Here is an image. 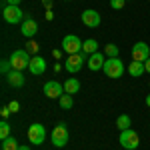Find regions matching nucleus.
Masks as SVG:
<instances>
[{
  "mask_svg": "<svg viewBox=\"0 0 150 150\" xmlns=\"http://www.w3.org/2000/svg\"><path fill=\"white\" fill-rule=\"evenodd\" d=\"M58 100H60V106H62L64 110H70V108H72V94H66V92H64L60 98H58Z\"/></svg>",
  "mask_w": 150,
  "mask_h": 150,
  "instance_id": "22",
  "label": "nucleus"
},
{
  "mask_svg": "<svg viewBox=\"0 0 150 150\" xmlns=\"http://www.w3.org/2000/svg\"><path fill=\"white\" fill-rule=\"evenodd\" d=\"M62 86H64V92H66V94H72V96L80 90V82L76 80V78H68V80L64 82Z\"/></svg>",
  "mask_w": 150,
  "mask_h": 150,
  "instance_id": "17",
  "label": "nucleus"
},
{
  "mask_svg": "<svg viewBox=\"0 0 150 150\" xmlns=\"http://www.w3.org/2000/svg\"><path fill=\"white\" fill-rule=\"evenodd\" d=\"M28 70H30V74H34V76L44 74V72H46V60H44L42 56H32L30 58V66H28Z\"/></svg>",
  "mask_w": 150,
  "mask_h": 150,
  "instance_id": "11",
  "label": "nucleus"
},
{
  "mask_svg": "<svg viewBox=\"0 0 150 150\" xmlns=\"http://www.w3.org/2000/svg\"><path fill=\"white\" fill-rule=\"evenodd\" d=\"M124 2H126V0H110V6H112L114 10H120V8H124Z\"/></svg>",
  "mask_w": 150,
  "mask_h": 150,
  "instance_id": "26",
  "label": "nucleus"
},
{
  "mask_svg": "<svg viewBox=\"0 0 150 150\" xmlns=\"http://www.w3.org/2000/svg\"><path fill=\"white\" fill-rule=\"evenodd\" d=\"M118 52H120V48L116 46V44H106L104 46V54L108 58H118Z\"/></svg>",
  "mask_w": 150,
  "mask_h": 150,
  "instance_id": "21",
  "label": "nucleus"
},
{
  "mask_svg": "<svg viewBox=\"0 0 150 150\" xmlns=\"http://www.w3.org/2000/svg\"><path fill=\"white\" fill-rule=\"evenodd\" d=\"M46 18H48V20H52V18H54V14H52V10H46Z\"/></svg>",
  "mask_w": 150,
  "mask_h": 150,
  "instance_id": "31",
  "label": "nucleus"
},
{
  "mask_svg": "<svg viewBox=\"0 0 150 150\" xmlns=\"http://www.w3.org/2000/svg\"><path fill=\"white\" fill-rule=\"evenodd\" d=\"M26 52H28V54H36V52H38V44H36L34 40H30V42L26 44Z\"/></svg>",
  "mask_w": 150,
  "mask_h": 150,
  "instance_id": "24",
  "label": "nucleus"
},
{
  "mask_svg": "<svg viewBox=\"0 0 150 150\" xmlns=\"http://www.w3.org/2000/svg\"><path fill=\"white\" fill-rule=\"evenodd\" d=\"M6 80H8V84L14 86V88H22V86H24V74H22V70H10V72L6 74Z\"/></svg>",
  "mask_w": 150,
  "mask_h": 150,
  "instance_id": "15",
  "label": "nucleus"
},
{
  "mask_svg": "<svg viewBox=\"0 0 150 150\" xmlns=\"http://www.w3.org/2000/svg\"><path fill=\"white\" fill-rule=\"evenodd\" d=\"M82 22L84 26H88V28H96L98 24H100V14L92 8H88V10L82 12Z\"/></svg>",
  "mask_w": 150,
  "mask_h": 150,
  "instance_id": "12",
  "label": "nucleus"
},
{
  "mask_svg": "<svg viewBox=\"0 0 150 150\" xmlns=\"http://www.w3.org/2000/svg\"><path fill=\"white\" fill-rule=\"evenodd\" d=\"M116 126H118L120 132H122V130H128V128H130V116L128 114H120L118 118H116Z\"/></svg>",
  "mask_w": 150,
  "mask_h": 150,
  "instance_id": "20",
  "label": "nucleus"
},
{
  "mask_svg": "<svg viewBox=\"0 0 150 150\" xmlns=\"http://www.w3.org/2000/svg\"><path fill=\"white\" fill-rule=\"evenodd\" d=\"M144 68H146V72H150V58L144 62Z\"/></svg>",
  "mask_w": 150,
  "mask_h": 150,
  "instance_id": "32",
  "label": "nucleus"
},
{
  "mask_svg": "<svg viewBox=\"0 0 150 150\" xmlns=\"http://www.w3.org/2000/svg\"><path fill=\"white\" fill-rule=\"evenodd\" d=\"M42 4H44L48 10H50V6H52V0H42Z\"/></svg>",
  "mask_w": 150,
  "mask_h": 150,
  "instance_id": "30",
  "label": "nucleus"
},
{
  "mask_svg": "<svg viewBox=\"0 0 150 150\" xmlns=\"http://www.w3.org/2000/svg\"><path fill=\"white\" fill-rule=\"evenodd\" d=\"M10 114V108H8V106H6V108H2V116H4V118H6V116Z\"/></svg>",
  "mask_w": 150,
  "mask_h": 150,
  "instance_id": "29",
  "label": "nucleus"
},
{
  "mask_svg": "<svg viewBox=\"0 0 150 150\" xmlns=\"http://www.w3.org/2000/svg\"><path fill=\"white\" fill-rule=\"evenodd\" d=\"M18 150H30V148H28V146H20Z\"/></svg>",
  "mask_w": 150,
  "mask_h": 150,
  "instance_id": "34",
  "label": "nucleus"
},
{
  "mask_svg": "<svg viewBox=\"0 0 150 150\" xmlns=\"http://www.w3.org/2000/svg\"><path fill=\"white\" fill-rule=\"evenodd\" d=\"M106 54H100V52H94V54H90L88 56V60H86V64H88V68L92 70V72H96V70H102L104 68V62H106Z\"/></svg>",
  "mask_w": 150,
  "mask_h": 150,
  "instance_id": "13",
  "label": "nucleus"
},
{
  "mask_svg": "<svg viewBox=\"0 0 150 150\" xmlns=\"http://www.w3.org/2000/svg\"><path fill=\"white\" fill-rule=\"evenodd\" d=\"M104 74L108 76V78H120L122 74H124V62L122 60H118V58H108L106 62H104Z\"/></svg>",
  "mask_w": 150,
  "mask_h": 150,
  "instance_id": "1",
  "label": "nucleus"
},
{
  "mask_svg": "<svg viewBox=\"0 0 150 150\" xmlns=\"http://www.w3.org/2000/svg\"><path fill=\"white\" fill-rule=\"evenodd\" d=\"M150 58V48L146 42H136L132 46V60H138V62H146Z\"/></svg>",
  "mask_w": 150,
  "mask_h": 150,
  "instance_id": "9",
  "label": "nucleus"
},
{
  "mask_svg": "<svg viewBox=\"0 0 150 150\" xmlns=\"http://www.w3.org/2000/svg\"><path fill=\"white\" fill-rule=\"evenodd\" d=\"M96 50H98V42H96L94 38L84 40V44H82V52H84V54H88V56H90V54H94Z\"/></svg>",
  "mask_w": 150,
  "mask_h": 150,
  "instance_id": "18",
  "label": "nucleus"
},
{
  "mask_svg": "<svg viewBox=\"0 0 150 150\" xmlns=\"http://www.w3.org/2000/svg\"><path fill=\"white\" fill-rule=\"evenodd\" d=\"M8 108H10L12 114H14V112H18V110H20V104H18V100H12V102L8 104Z\"/></svg>",
  "mask_w": 150,
  "mask_h": 150,
  "instance_id": "27",
  "label": "nucleus"
},
{
  "mask_svg": "<svg viewBox=\"0 0 150 150\" xmlns=\"http://www.w3.org/2000/svg\"><path fill=\"white\" fill-rule=\"evenodd\" d=\"M6 4H10V6H18L20 0H6Z\"/></svg>",
  "mask_w": 150,
  "mask_h": 150,
  "instance_id": "28",
  "label": "nucleus"
},
{
  "mask_svg": "<svg viewBox=\"0 0 150 150\" xmlns=\"http://www.w3.org/2000/svg\"><path fill=\"white\" fill-rule=\"evenodd\" d=\"M84 60H88V58L84 56V54H80V52H78V54H70L64 66H66V70H68L70 74H74V72H78V70L84 66Z\"/></svg>",
  "mask_w": 150,
  "mask_h": 150,
  "instance_id": "8",
  "label": "nucleus"
},
{
  "mask_svg": "<svg viewBox=\"0 0 150 150\" xmlns=\"http://www.w3.org/2000/svg\"><path fill=\"white\" fill-rule=\"evenodd\" d=\"M20 32H22L24 38H32V36L38 32V22H36L34 18H30V16H28V18H26V20L22 22V28H20Z\"/></svg>",
  "mask_w": 150,
  "mask_h": 150,
  "instance_id": "14",
  "label": "nucleus"
},
{
  "mask_svg": "<svg viewBox=\"0 0 150 150\" xmlns=\"http://www.w3.org/2000/svg\"><path fill=\"white\" fill-rule=\"evenodd\" d=\"M44 94L48 98H60L64 94V86H60V82H56V80H48L44 84Z\"/></svg>",
  "mask_w": 150,
  "mask_h": 150,
  "instance_id": "10",
  "label": "nucleus"
},
{
  "mask_svg": "<svg viewBox=\"0 0 150 150\" xmlns=\"http://www.w3.org/2000/svg\"><path fill=\"white\" fill-rule=\"evenodd\" d=\"M82 44H84V42H82L76 34H66L64 40H62V50L68 52V54H78L82 50Z\"/></svg>",
  "mask_w": 150,
  "mask_h": 150,
  "instance_id": "5",
  "label": "nucleus"
},
{
  "mask_svg": "<svg viewBox=\"0 0 150 150\" xmlns=\"http://www.w3.org/2000/svg\"><path fill=\"white\" fill-rule=\"evenodd\" d=\"M120 146L122 148H126V150H136L140 146V138H138V134L132 130V128H128V130H122L120 132Z\"/></svg>",
  "mask_w": 150,
  "mask_h": 150,
  "instance_id": "2",
  "label": "nucleus"
},
{
  "mask_svg": "<svg viewBox=\"0 0 150 150\" xmlns=\"http://www.w3.org/2000/svg\"><path fill=\"white\" fill-rule=\"evenodd\" d=\"M50 140H52V144H54L56 148H62V146H66V144H68V128L64 126V122H60V124L52 130Z\"/></svg>",
  "mask_w": 150,
  "mask_h": 150,
  "instance_id": "4",
  "label": "nucleus"
},
{
  "mask_svg": "<svg viewBox=\"0 0 150 150\" xmlns=\"http://www.w3.org/2000/svg\"><path fill=\"white\" fill-rule=\"evenodd\" d=\"M18 148H20V144L14 136H8V138L2 140V150H18Z\"/></svg>",
  "mask_w": 150,
  "mask_h": 150,
  "instance_id": "19",
  "label": "nucleus"
},
{
  "mask_svg": "<svg viewBox=\"0 0 150 150\" xmlns=\"http://www.w3.org/2000/svg\"><path fill=\"white\" fill-rule=\"evenodd\" d=\"M10 64L12 70H24L30 66V54L26 50H14L10 56Z\"/></svg>",
  "mask_w": 150,
  "mask_h": 150,
  "instance_id": "3",
  "label": "nucleus"
},
{
  "mask_svg": "<svg viewBox=\"0 0 150 150\" xmlns=\"http://www.w3.org/2000/svg\"><path fill=\"white\" fill-rule=\"evenodd\" d=\"M0 70H2V74H8V72L12 70L10 60H2V66H0Z\"/></svg>",
  "mask_w": 150,
  "mask_h": 150,
  "instance_id": "25",
  "label": "nucleus"
},
{
  "mask_svg": "<svg viewBox=\"0 0 150 150\" xmlns=\"http://www.w3.org/2000/svg\"><path fill=\"white\" fill-rule=\"evenodd\" d=\"M148 128H150V124H148Z\"/></svg>",
  "mask_w": 150,
  "mask_h": 150,
  "instance_id": "35",
  "label": "nucleus"
},
{
  "mask_svg": "<svg viewBox=\"0 0 150 150\" xmlns=\"http://www.w3.org/2000/svg\"><path fill=\"white\" fill-rule=\"evenodd\" d=\"M8 136H10V124L6 120H2L0 122V138L4 140V138H8Z\"/></svg>",
  "mask_w": 150,
  "mask_h": 150,
  "instance_id": "23",
  "label": "nucleus"
},
{
  "mask_svg": "<svg viewBox=\"0 0 150 150\" xmlns=\"http://www.w3.org/2000/svg\"><path fill=\"white\" fill-rule=\"evenodd\" d=\"M44 138H46V128H44V124H38V122L30 124V128H28V140L34 146H38V144L44 142Z\"/></svg>",
  "mask_w": 150,
  "mask_h": 150,
  "instance_id": "6",
  "label": "nucleus"
},
{
  "mask_svg": "<svg viewBox=\"0 0 150 150\" xmlns=\"http://www.w3.org/2000/svg\"><path fill=\"white\" fill-rule=\"evenodd\" d=\"M146 106H148V108H150V94H148V96H146Z\"/></svg>",
  "mask_w": 150,
  "mask_h": 150,
  "instance_id": "33",
  "label": "nucleus"
},
{
  "mask_svg": "<svg viewBox=\"0 0 150 150\" xmlns=\"http://www.w3.org/2000/svg\"><path fill=\"white\" fill-rule=\"evenodd\" d=\"M66 2H68V0H66Z\"/></svg>",
  "mask_w": 150,
  "mask_h": 150,
  "instance_id": "36",
  "label": "nucleus"
},
{
  "mask_svg": "<svg viewBox=\"0 0 150 150\" xmlns=\"http://www.w3.org/2000/svg\"><path fill=\"white\" fill-rule=\"evenodd\" d=\"M146 72V68H144V62H138V60H132L130 64H128V74L130 76H134V78H138V76H142Z\"/></svg>",
  "mask_w": 150,
  "mask_h": 150,
  "instance_id": "16",
  "label": "nucleus"
},
{
  "mask_svg": "<svg viewBox=\"0 0 150 150\" xmlns=\"http://www.w3.org/2000/svg\"><path fill=\"white\" fill-rule=\"evenodd\" d=\"M2 18H4L8 24H18L24 18V12L20 10L18 6H10V4H6V6L2 8Z\"/></svg>",
  "mask_w": 150,
  "mask_h": 150,
  "instance_id": "7",
  "label": "nucleus"
}]
</instances>
